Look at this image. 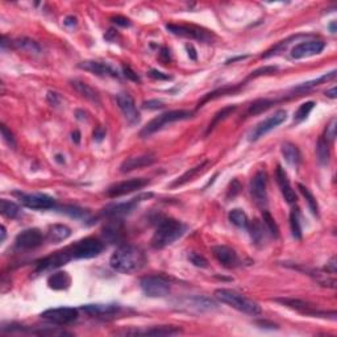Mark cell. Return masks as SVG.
<instances>
[{"label": "cell", "instance_id": "cell-1", "mask_svg": "<svg viewBox=\"0 0 337 337\" xmlns=\"http://www.w3.org/2000/svg\"><path fill=\"white\" fill-rule=\"evenodd\" d=\"M145 254L141 249L133 245H121L111 256L110 265L115 272L130 274L139 272L145 265Z\"/></svg>", "mask_w": 337, "mask_h": 337}, {"label": "cell", "instance_id": "cell-2", "mask_svg": "<svg viewBox=\"0 0 337 337\" xmlns=\"http://www.w3.org/2000/svg\"><path fill=\"white\" fill-rule=\"evenodd\" d=\"M186 229L187 227L182 221L172 217H163L157 224L156 232L152 237V247L154 249H163L172 245L185 234Z\"/></svg>", "mask_w": 337, "mask_h": 337}, {"label": "cell", "instance_id": "cell-3", "mask_svg": "<svg viewBox=\"0 0 337 337\" xmlns=\"http://www.w3.org/2000/svg\"><path fill=\"white\" fill-rule=\"evenodd\" d=\"M215 296H216L221 303L230 306L232 308L237 310V311L244 312V314L252 315L256 316L262 312L261 306L257 301L252 300V299L244 296L240 292L234 291V290L229 289H219L215 291Z\"/></svg>", "mask_w": 337, "mask_h": 337}, {"label": "cell", "instance_id": "cell-4", "mask_svg": "<svg viewBox=\"0 0 337 337\" xmlns=\"http://www.w3.org/2000/svg\"><path fill=\"white\" fill-rule=\"evenodd\" d=\"M194 116V112L192 111L187 110H174V111H168L165 114L159 115L156 119H153L152 121L146 124L144 126V129L141 130V137H148L153 133L158 132L161 130L165 125L167 124L175 123V121H181V120H187V119H191Z\"/></svg>", "mask_w": 337, "mask_h": 337}, {"label": "cell", "instance_id": "cell-5", "mask_svg": "<svg viewBox=\"0 0 337 337\" xmlns=\"http://www.w3.org/2000/svg\"><path fill=\"white\" fill-rule=\"evenodd\" d=\"M69 249L72 253L73 259H87L99 256L103 252L104 245L102 241L96 240L94 237H86L83 240L75 243L72 247H69Z\"/></svg>", "mask_w": 337, "mask_h": 337}, {"label": "cell", "instance_id": "cell-6", "mask_svg": "<svg viewBox=\"0 0 337 337\" xmlns=\"http://www.w3.org/2000/svg\"><path fill=\"white\" fill-rule=\"evenodd\" d=\"M140 286L144 294L150 298H162L170 291V283L165 278L158 276H148L141 278Z\"/></svg>", "mask_w": 337, "mask_h": 337}, {"label": "cell", "instance_id": "cell-7", "mask_svg": "<svg viewBox=\"0 0 337 337\" xmlns=\"http://www.w3.org/2000/svg\"><path fill=\"white\" fill-rule=\"evenodd\" d=\"M166 29L172 35L179 37H186V39H192V40H198L201 42H210L214 37L212 33H210L208 30L201 29L199 26L195 25H185V24H167L166 25Z\"/></svg>", "mask_w": 337, "mask_h": 337}, {"label": "cell", "instance_id": "cell-8", "mask_svg": "<svg viewBox=\"0 0 337 337\" xmlns=\"http://www.w3.org/2000/svg\"><path fill=\"white\" fill-rule=\"evenodd\" d=\"M41 318L57 325H68L78 319V310L73 307H58L46 310L41 314Z\"/></svg>", "mask_w": 337, "mask_h": 337}, {"label": "cell", "instance_id": "cell-9", "mask_svg": "<svg viewBox=\"0 0 337 337\" xmlns=\"http://www.w3.org/2000/svg\"><path fill=\"white\" fill-rule=\"evenodd\" d=\"M250 195L259 207L267 205V174L265 170H258L250 181Z\"/></svg>", "mask_w": 337, "mask_h": 337}, {"label": "cell", "instance_id": "cell-10", "mask_svg": "<svg viewBox=\"0 0 337 337\" xmlns=\"http://www.w3.org/2000/svg\"><path fill=\"white\" fill-rule=\"evenodd\" d=\"M286 119H287V112H286L285 110L277 111L276 114L257 124L256 128L249 133V141H257L258 139L265 136L266 133H269L270 130H273L274 128L281 125Z\"/></svg>", "mask_w": 337, "mask_h": 337}, {"label": "cell", "instance_id": "cell-11", "mask_svg": "<svg viewBox=\"0 0 337 337\" xmlns=\"http://www.w3.org/2000/svg\"><path fill=\"white\" fill-rule=\"evenodd\" d=\"M148 183H149V179L146 178L128 179V181L119 182V183H115V185H112L111 187H108L106 194H107V196H110V198H119V196H123V195H128L130 194V192L139 191V190L145 187Z\"/></svg>", "mask_w": 337, "mask_h": 337}, {"label": "cell", "instance_id": "cell-12", "mask_svg": "<svg viewBox=\"0 0 337 337\" xmlns=\"http://www.w3.org/2000/svg\"><path fill=\"white\" fill-rule=\"evenodd\" d=\"M44 243V236H42L41 230L37 228H29V229H24L16 236L15 240V247L19 250H30L39 248Z\"/></svg>", "mask_w": 337, "mask_h": 337}, {"label": "cell", "instance_id": "cell-13", "mask_svg": "<svg viewBox=\"0 0 337 337\" xmlns=\"http://www.w3.org/2000/svg\"><path fill=\"white\" fill-rule=\"evenodd\" d=\"M149 198H152V194H150V192H148V194L139 195L137 198H133V199H130V200H128V201H124V203L110 205L108 207L104 208L103 214L106 215V216H108V217H116V219H117V217L130 214V212H132V211L136 208V206L139 205V203H141L144 199H149Z\"/></svg>", "mask_w": 337, "mask_h": 337}, {"label": "cell", "instance_id": "cell-14", "mask_svg": "<svg viewBox=\"0 0 337 337\" xmlns=\"http://www.w3.org/2000/svg\"><path fill=\"white\" fill-rule=\"evenodd\" d=\"M325 48V42L321 40H308V41L299 42L291 49V58L301 59L306 57H311L321 53Z\"/></svg>", "mask_w": 337, "mask_h": 337}, {"label": "cell", "instance_id": "cell-15", "mask_svg": "<svg viewBox=\"0 0 337 337\" xmlns=\"http://www.w3.org/2000/svg\"><path fill=\"white\" fill-rule=\"evenodd\" d=\"M20 201L32 210H52L55 207V199L45 194H19Z\"/></svg>", "mask_w": 337, "mask_h": 337}, {"label": "cell", "instance_id": "cell-16", "mask_svg": "<svg viewBox=\"0 0 337 337\" xmlns=\"http://www.w3.org/2000/svg\"><path fill=\"white\" fill-rule=\"evenodd\" d=\"M72 259L73 256L68 247L65 248V249L59 250V252H55L52 256L41 259V261L37 263V272H46V270L57 269V267L65 265V263H68L69 261H72Z\"/></svg>", "mask_w": 337, "mask_h": 337}, {"label": "cell", "instance_id": "cell-17", "mask_svg": "<svg viewBox=\"0 0 337 337\" xmlns=\"http://www.w3.org/2000/svg\"><path fill=\"white\" fill-rule=\"evenodd\" d=\"M116 102L119 108L123 112L124 117L126 119V121L130 124V125H134V124L140 123V112L137 111L136 104H134V100H133V97L128 94H119L116 96Z\"/></svg>", "mask_w": 337, "mask_h": 337}, {"label": "cell", "instance_id": "cell-18", "mask_svg": "<svg viewBox=\"0 0 337 337\" xmlns=\"http://www.w3.org/2000/svg\"><path fill=\"white\" fill-rule=\"evenodd\" d=\"M277 301H279L281 305L286 306V307L292 308L295 311L300 312L303 315H307V316H324L325 315L328 316V314L325 312L319 311L318 308L315 307V306L310 305L307 301L299 300V299H291V298H283V299H276Z\"/></svg>", "mask_w": 337, "mask_h": 337}, {"label": "cell", "instance_id": "cell-19", "mask_svg": "<svg viewBox=\"0 0 337 337\" xmlns=\"http://www.w3.org/2000/svg\"><path fill=\"white\" fill-rule=\"evenodd\" d=\"M212 253H214L215 258L219 261L225 267H236L240 263V259L237 257V253L232 248L227 245H216L212 247Z\"/></svg>", "mask_w": 337, "mask_h": 337}, {"label": "cell", "instance_id": "cell-20", "mask_svg": "<svg viewBox=\"0 0 337 337\" xmlns=\"http://www.w3.org/2000/svg\"><path fill=\"white\" fill-rule=\"evenodd\" d=\"M79 68H81L82 70L92 73V74L100 75V77H112V78H119V77H120L117 70H115L110 63H106V62L84 61L82 62V63H79Z\"/></svg>", "mask_w": 337, "mask_h": 337}, {"label": "cell", "instance_id": "cell-21", "mask_svg": "<svg viewBox=\"0 0 337 337\" xmlns=\"http://www.w3.org/2000/svg\"><path fill=\"white\" fill-rule=\"evenodd\" d=\"M276 178H277V182H278V186H279V188H281V192H282L285 200L287 201V203H290V205H294V203H296V200H298V198H296V194H295V191L292 190L291 185H290L287 173L285 172V168H283L281 165L277 166Z\"/></svg>", "mask_w": 337, "mask_h": 337}, {"label": "cell", "instance_id": "cell-22", "mask_svg": "<svg viewBox=\"0 0 337 337\" xmlns=\"http://www.w3.org/2000/svg\"><path fill=\"white\" fill-rule=\"evenodd\" d=\"M154 162H156V157L153 156V154H143V156L129 157V158H126L120 165V172L129 173L132 172V170H136V168L153 165Z\"/></svg>", "mask_w": 337, "mask_h": 337}, {"label": "cell", "instance_id": "cell-23", "mask_svg": "<svg viewBox=\"0 0 337 337\" xmlns=\"http://www.w3.org/2000/svg\"><path fill=\"white\" fill-rule=\"evenodd\" d=\"M82 311H84L90 316L94 318H108L112 315L120 311L119 305H86L82 307Z\"/></svg>", "mask_w": 337, "mask_h": 337}, {"label": "cell", "instance_id": "cell-24", "mask_svg": "<svg viewBox=\"0 0 337 337\" xmlns=\"http://www.w3.org/2000/svg\"><path fill=\"white\" fill-rule=\"evenodd\" d=\"M72 234V229L65 225V224H54L50 225L48 229V240L53 244H58L61 241H65Z\"/></svg>", "mask_w": 337, "mask_h": 337}, {"label": "cell", "instance_id": "cell-25", "mask_svg": "<svg viewBox=\"0 0 337 337\" xmlns=\"http://www.w3.org/2000/svg\"><path fill=\"white\" fill-rule=\"evenodd\" d=\"M73 87L74 90L78 92L81 96H83L84 99H87V100L92 102L95 104H100V95L97 92L95 88H92L90 84L84 83V82L81 81H73L72 82Z\"/></svg>", "mask_w": 337, "mask_h": 337}, {"label": "cell", "instance_id": "cell-26", "mask_svg": "<svg viewBox=\"0 0 337 337\" xmlns=\"http://www.w3.org/2000/svg\"><path fill=\"white\" fill-rule=\"evenodd\" d=\"M281 152H282L283 158L286 159V162L290 163L292 166H298L301 162V154L300 150L296 145L291 143H285L281 146Z\"/></svg>", "mask_w": 337, "mask_h": 337}, {"label": "cell", "instance_id": "cell-27", "mask_svg": "<svg viewBox=\"0 0 337 337\" xmlns=\"http://www.w3.org/2000/svg\"><path fill=\"white\" fill-rule=\"evenodd\" d=\"M72 278L66 272H57L49 277L48 285L53 290H66L70 287Z\"/></svg>", "mask_w": 337, "mask_h": 337}, {"label": "cell", "instance_id": "cell-28", "mask_svg": "<svg viewBox=\"0 0 337 337\" xmlns=\"http://www.w3.org/2000/svg\"><path fill=\"white\" fill-rule=\"evenodd\" d=\"M250 232V236H252L253 243L256 244V245H259V244H263L266 240V227L265 224L262 221L259 220H254L253 223H249V227H248Z\"/></svg>", "mask_w": 337, "mask_h": 337}, {"label": "cell", "instance_id": "cell-29", "mask_svg": "<svg viewBox=\"0 0 337 337\" xmlns=\"http://www.w3.org/2000/svg\"><path fill=\"white\" fill-rule=\"evenodd\" d=\"M182 332L181 328H177L174 325H159V327H153L150 329H146L145 332H137L136 334H148V336H174Z\"/></svg>", "mask_w": 337, "mask_h": 337}, {"label": "cell", "instance_id": "cell-30", "mask_svg": "<svg viewBox=\"0 0 337 337\" xmlns=\"http://www.w3.org/2000/svg\"><path fill=\"white\" fill-rule=\"evenodd\" d=\"M207 163H208V161H203L201 163H199V165L195 166V167L187 170V172H186L183 175H181V177H179L177 181L173 182L172 187H178V186H183V185H186L187 182L192 181V179H194L195 177H196V175H198L199 173L203 170V168H205V166L207 165Z\"/></svg>", "mask_w": 337, "mask_h": 337}, {"label": "cell", "instance_id": "cell-31", "mask_svg": "<svg viewBox=\"0 0 337 337\" xmlns=\"http://www.w3.org/2000/svg\"><path fill=\"white\" fill-rule=\"evenodd\" d=\"M12 45L15 46L19 50H23L26 53H32V54H39L41 52V48L39 46L36 41H33L30 39H26V37H21V39H17L12 42Z\"/></svg>", "mask_w": 337, "mask_h": 337}, {"label": "cell", "instance_id": "cell-32", "mask_svg": "<svg viewBox=\"0 0 337 337\" xmlns=\"http://www.w3.org/2000/svg\"><path fill=\"white\" fill-rule=\"evenodd\" d=\"M121 224L116 220H112V223H110L107 227H104L103 229V237L110 243H115V241H119L121 237Z\"/></svg>", "mask_w": 337, "mask_h": 337}, {"label": "cell", "instance_id": "cell-33", "mask_svg": "<svg viewBox=\"0 0 337 337\" xmlns=\"http://www.w3.org/2000/svg\"><path fill=\"white\" fill-rule=\"evenodd\" d=\"M228 217H229L230 223L236 225L237 228L248 229V227H249V219H248L247 214L243 210H240V208H234V210L230 211Z\"/></svg>", "mask_w": 337, "mask_h": 337}, {"label": "cell", "instance_id": "cell-34", "mask_svg": "<svg viewBox=\"0 0 337 337\" xmlns=\"http://www.w3.org/2000/svg\"><path fill=\"white\" fill-rule=\"evenodd\" d=\"M0 212L7 219H16L20 215V207L13 201L2 199L0 200Z\"/></svg>", "mask_w": 337, "mask_h": 337}, {"label": "cell", "instance_id": "cell-35", "mask_svg": "<svg viewBox=\"0 0 337 337\" xmlns=\"http://www.w3.org/2000/svg\"><path fill=\"white\" fill-rule=\"evenodd\" d=\"M236 108H237L236 106H227V107H224L223 110L219 111V112H217V114L214 116V119H212V121L210 123V125H208L207 133H206V134H208L210 132H212L217 124L220 123V121L225 120L228 116H230V115L233 114L234 111H236Z\"/></svg>", "mask_w": 337, "mask_h": 337}, {"label": "cell", "instance_id": "cell-36", "mask_svg": "<svg viewBox=\"0 0 337 337\" xmlns=\"http://www.w3.org/2000/svg\"><path fill=\"white\" fill-rule=\"evenodd\" d=\"M316 154H318V161L320 165L325 166L329 162V157H331V153H329V145L325 141L323 137L319 139L318 145H316Z\"/></svg>", "mask_w": 337, "mask_h": 337}, {"label": "cell", "instance_id": "cell-37", "mask_svg": "<svg viewBox=\"0 0 337 337\" xmlns=\"http://www.w3.org/2000/svg\"><path fill=\"white\" fill-rule=\"evenodd\" d=\"M299 210H292L290 214V227H291V233L295 240H301V227L300 219H299Z\"/></svg>", "mask_w": 337, "mask_h": 337}, {"label": "cell", "instance_id": "cell-38", "mask_svg": "<svg viewBox=\"0 0 337 337\" xmlns=\"http://www.w3.org/2000/svg\"><path fill=\"white\" fill-rule=\"evenodd\" d=\"M298 188H299V191L301 192V195L305 196L306 200H307V205H308V207H310V210H311L312 214L318 216V215H319V206H318V201H316V198L314 196V194H312V192L310 191V190H308L306 186L300 185V183L298 185Z\"/></svg>", "mask_w": 337, "mask_h": 337}, {"label": "cell", "instance_id": "cell-39", "mask_svg": "<svg viewBox=\"0 0 337 337\" xmlns=\"http://www.w3.org/2000/svg\"><path fill=\"white\" fill-rule=\"evenodd\" d=\"M274 103H276V100H272V99H258V100L250 104L249 110H248V115L261 114L263 111L269 110Z\"/></svg>", "mask_w": 337, "mask_h": 337}, {"label": "cell", "instance_id": "cell-40", "mask_svg": "<svg viewBox=\"0 0 337 337\" xmlns=\"http://www.w3.org/2000/svg\"><path fill=\"white\" fill-rule=\"evenodd\" d=\"M314 107H315V102H312V100L306 102V103L300 104L298 110H296V112L294 114L295 123L298 124V123H301L303 120H306L308 115L311 114V111L314 110Z\"/></svg>", "mask_w": 337, "mask_h": 337}, {"label": "cell", "instance_id": "cell-41", "mask_svg": "<svg viewBox=\"0 0 337 337\" xmlns=\"http://www.w3.org/2000/svg\"><path fill=\"white\" fill-rule=\"evenodd\" d=\"M262 217H263V224H265L266 229L269 232L272 236L278 237L279 236V228L277 225L276 220H274V217L270 215V212L267 210L262 211Z\"/></svg>", "mask_w": 337, "mask_h": 337}, {"label": "cell", "instance_id": "cell-42", "mask_svg": "<svg viewBox=\"0 0 337 337\" xmlns=\"http://www.w3.org/2000/svg\"><path fill=\"white\" fill-rule=\"evenodd\" d=\"M62 212H65V214H68L69 216L75 217V219H86V216L88 215V212L86 210L74 207V206H66V207H62Z\"/></svg>", "mask_w": 337, "mask_h": 337}, {"label": "cell", "instance_id": "cell-43", "mask_svg": "<svg viewBox=\"0 0 337 337\" xmlns=\"http://www.w3.org/2000/svg\"><path fill=\"white\" fill-rule=\"evenodd\" d=\"M188 259H190V262H191L194 266H196V267H201V269H205V267H207L208 266L207 259L201 256V254H199V253L191 252L190 254H188Z\"/></svg>", "mask_w": 337, "mask_h": 337}, {"label": "cell", "instance_id": "cell-44", "mask_svg": "<svg viewBox=\"0 0 337 337\" xmlns=\"http://www.w3.org/2000/svg\"><path fill=\"white\" fill-rule=\"evenodd\" d=\"M0 129H2V136H3L4 141H6L11 148H15V146H16V140L13 137V133L7 128L6 124H2Z\"/></svg>", "mask_w": 337, "mask_h": 337}, {"label": "cell", "instance_id": "cell-45", "mask_svg": "<svg viewBox=\"0 0 337 337\" xmlns=\"http://www.w3.org/2000/svg\"><path fill=\"white\" fill-rule=\"evenodd\" d=\"M336 125H337L336 119H332V120L329 121V124L327 125V128H325L324 140L327 143H332L334 140V137H336Z\"/></svg>", "mask_w": 337, "mask_h": 337}, {"label": "cell", "instance_id": "cell-46", "mask_svg": "<svg viewBox=\"0 0 337 337\" xmlns=\"http://www.w3.org/2000/svg\"><path fill=\"white\" fill-rule=\"evenodd\" d=\"M163 102L157 100V99H153V100H146L143 103V108L145 110H159V108H163Z\"/></svg>", "mask_w": 337, "mask_h": 337}, {"label": "cell", "instance_id": "cell-47", "mask_svg": "<svg viewBox=\"0 0 337 337\" xmlns=\"http://www.w3.org/2000/svg\"><path fill=\"white\" fill-rule=\"evenodd\" d=\"M149 77H152L153 79H158V81H170V79H172L170 75L163 74V73L158 72V70H154V69H152L149 72Z\"/></svg>", "mask_w": 337, "mask_h": 337}, {"label": "cell", "instance_id": "cell-48", "mask_svg": "<svg viewBox=\"0 0 337 337\" xmlns=\"http://www.w3.org/2000/svg\"><path fill=\"white\" fill-rule=\"evenodd\" d=\"M106 134H107V130H106V128H103V126H97L96 129L94 130V140L96 141V143H102L104 140V137H106Z\"/></svg>", "mask_w": 337, "mask_h": 337}, {"label": "cell", "instance_id": "cell-49", "mask_svg": "<svg viewBox=\"0 0 337 337\" xmlns=\"http://www.w3.org/2000/svg\"><path fill=\"white\" fill-rule=\"evenodd\" d=\"M240 190H241L240 183H239V181H237V179H234V181H232V183H230L229 191H228V196H229V198H230V196L233 198V196H236V195L240 192Z\"/></svg>", "mask_w": 337, "mask_h": 337}, {"label": "cell", "instance_id": "cell-50", "mask_svg": "<svg viewBox=\"0 0 337 337\" xmlns=\"http://www.w3.org/2000/svg\"><path fill=\"white\" fill-rule=\"evenodd\" d=\"M112 23H115L116 25H120V26H129L130 25V21L129 19H126V17H123V16H115L112 17Z\"/></svg>", "mask_w": 337, "mask_h": 337}, {"label": "cell", "instance_id": "cell-51", "mask_svg": "<svg viewBox=\"0 0 337 337\" xmlns=\"http://www.w3.org/2000/svg\"><path fill=\"white\" fill-rule=\"evenodd\" d=\"M59 100H61V97H59V95L57 94V92H52V91H49L48 92V102L52 106H58L59 104Z\"/></svg>", "mask_w": 337, "mask_h": 337}, {"label": "cell", "instance_id": "cell-52", "mask_svg": "<svg viewBox=\"0 0 337 337\" xmlns=\"http://www.w3.org/2000/svg\"><path fill=\"white\" fill-rule=\"evenodd\" d=\"M124 74H125L126 78L132 79V81H134V82H140L139 75H137L136 73L133 72V70H130L129 68H124Z\"/></svg>", "mask_w": 337, "mask_h": 337}, {"label": "cell", "instance_id": "cell-53", "mask_svg": "<svg viewBox=\"0 0 337 337\" xmlns=\"http://www.w3.org/2000/svg\"><path fill=\"white\" fill-rule=\"evenodd\" d=\"M325 270H327V273H331V274L336 273V257H332L331 261L325 266Z\"/></svg>", "mask_w": 337, "mask_h": 337}, {"label": "cell", "instance_id": "cell-54", "mask_svg": "<svg viewBox=\"0 0 337 337\" xmlns=\"http://www.w3.org/2000/svg\"><path fill=\"white\" fill-rule=\"evenodd\" d=\"M63 24H65L66 26H75L77 25V19H75L74 16H68L65 19V21H63Z\"/></svg>", "mask_w": 337, "mask_h": 337}, {"label": "cell", "instance_id": "cell-55", "mask_svg": "<svg viewBox=\"0 0 337 337\" xmlns=\"http://www.w3.org/2000/svg\"><path fill=\"white\" fill-rule=\"evenodd\" d=\"M325 95H327L328 97H331V99H334V97L337 96V90H336V87H332L331 90H327V91H325Z\"/></svg>", "mask_w": 337, "mask_h": 337}, {"label": "cell", "instance_id": "cell-56", "mask_svg": "<svg viewBox=\"0 0 337 337\" xmlns=\"http://www.w3.org/2000/svg\"><path fill=\"white\" fill-rule=\"evenodd\" d=\"M186 48H187V50H188V57H190V58L191 59H196V54H195V50H194V48H192L191 45H187L186 46Z\"/></svg>", "mask_w": 337, "mask_h": 337}, {"label": "cell", "instance_id": "cell-57", "mask_svg": "<svg viewBox=\"0 0 337 337\" xmlns=\"http://www.w3.org/2000/svg\"><path fill=\"white\" fill-rule=\"evenodd\" d=\"M72 139L75 144H79V141H81V133H79V130H75V132L73 133Z\"/></svg>", "mask_w": 337, "mask_h": 337}, {"label": "cell", "instance_id": "cell-58", "mask_svg": "<svg viewBox=\"0 0 337 337\" xmlns=\"http://www.w3.org/2000/svg\"><path fill=\"white\" fill-rule=\"evenodd\" d=\"M329 29H331L332 33H336V23H334V21H332V23L329 24Z\"/></svg>", "mask_w": 337, "mask_h": 337}, {"label": "cell", "instance_id": "cell-59", "mask_svg": "<svg viewBox=\"0 0 337 337\" xmlns=\"http://www.w3.org/2000/svg\"><path fill=\"white\" fill-rule=\"evenodd\" d=\"M257 324H259V325H267V323H266V321H258V323H257ZM269 327H272V328H276L277 325H276V324H273V323H270V324H269Z\"/></svg>", "mask_w": 337, "mask_h": 337}, {"label": "cell", "instance_id": "cell-60", "mask_svg": "<svg viewBox=\"0 0 337 337\" xmlns=\"http://www.w3.org/2000/svg\"><path fill=\"white\" fill-rule=\"evenodd\" d=\"M6 240V227H2V243H3V241Z\"/></svg>", "mask_w": 337, "mask_h": 337}, {"label": "cell", "instance_id": "cell-61", "mask_svg": "<svg viewBox=\"0 0 337 337\" xmlns=\"http://www.w3.org/2000/svg\"><path fill=\"white\" fill-rule=\"evenodd\" d=\"M55 159H57L58 162H65V157H62L61 154H57V156H55Z\"/></svg>", "mask_w": 337, "mask_h": 337}]
</instances>
